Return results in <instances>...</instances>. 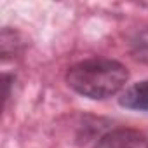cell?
Here are the masks:
<instances>
[{"label":"cell","mask_w":148,"mask_h":148,"mask_svg":"<svg viewBox=\"0 0 148 148\" xmlns=\"http://www.w3.org/2000/svg\"><path fill=\"white\" fill-rule=\"evenodd\" d=\"M119 103L124 108L136 110V112H148V80L136 82L122 96L119 98Z\"/></svg>","instance_id":"3"},{"label":"cell","mask_w":148,"mask_h":148,"mask_svg":"<svg viewBox=\"0 0 148 148\" xmlns=\"http://www.w3.org/2000/svg\"><path fill=\"white\" fill-rule=\"evenodd\" d=\"M12 80H14V77L12 75H9V73H5L4 75V101L7 103L9 101V98H11V86H12Z\"/></svg>","instance_id":"5"},{"label":"cell","mask_w":148,"mask_h":148,"mask_svg":"<svg viewBox=\"0 0 148 148\" xmlns=\"http://www.w3.org/2000/svg\"><path fill=\"white\" fill-rule=\"evenodd\" d=\"M129 79L127 68L108 58H91L68 68L64 80L70 89L89 99H108L120 92Z\"/></svg>","instance_id":"1"},{"label":"cell","mask_w":148,"mask_h":148,"mask_svg":"<svg viewBox=\"0 0 148 148\" xmlns=\"http://www.w3.org/2000/svg\"><path fill=\"white\" fill-rule=\"evenodd\" d=\"M131 54L134 59L148 64V28L138 32L131 40Z\"/></svg>","instance_id":"4"},{"label":"cell","mask_w":148,"mask_h":148,"mask_svg":"<svg viewBox=\"0 0 148 148\" xmlns=\"http://www.w3.org/2000/svg\"><path fill=\"white\" fill-rule=\"evenodd\" d=\"M94 148H148V138L138 129L119 127L105 132Z\"/></svg>","instance_id":"2"}]
</instances>
